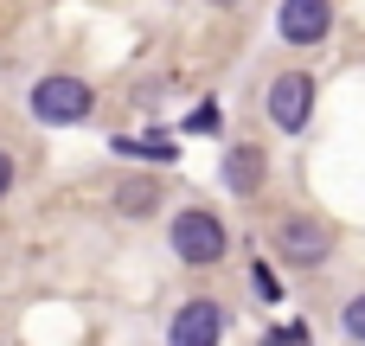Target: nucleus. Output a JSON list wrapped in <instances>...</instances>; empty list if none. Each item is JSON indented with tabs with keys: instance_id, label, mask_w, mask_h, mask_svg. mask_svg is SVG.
Listing matches in <instances>:
<instances>
[{
	"instance_id": "1",
	"label": "nucleus",
	"mask_w": 365,
	"mask_h": 346,
	"mask_svg": "<svg viewBox=\"0 0 365 346\" xmlns=\"http://www.w3.org/2000/svg\"><path fill=\"white\" fill-rule=\"evenodd\" d=\"M90 109H96V96H90L83 77H45V83H32V116L45 128H77V122H90Z\"/></svg>"
},
{
	"instance_id": "2",
	"label": "nucleus",
	"mask_w": 365,
	"mask_h": 346,
	"mask_svg": "<svg viewBox=\"0 0 365 346\" xmlns=\"http://www.w3.org/2000/svg\"><path fill=\"white\" fill-rule=\"evenodd\" d=\"M173 257H180V263H192V270L218 263V257H225V225H218L205 205L173 212Z\"/></svg>"
},
{
	"instance_id": "3",
	"label": "nucleus",
	"mask_w": 365,
	"mask_h": 346,
	"mask_svg": "<svg viewBox=\"0 0 365 346\" xmlns=\"http://www.w3.org/2000/svg\"><path fill=\"white\" fill-rule=\"evenodd\" d=\"M263 103H269V122H276L282 135H302L308 116H314V77H308V71H282Z\"/></svg>"
},
{
	"instance_id": "4",
	"label": "nucleus",
	"mask_w": 365,
	"mask_h": 346,
	"mask_svg": "<svg viewBox=\"0 0 365 346\" xmlns=\"http://www.w3.org/2000/svg\"><path fill=\"white\" fill-rule=\"evenodd\" d=\"M218 340H225V308L205 302V295L180 302V315L167 327V346H218Z\"/></svg>"
},
{
	"instance_id": "5",
	"label": "nucleus",
	"mask_w": 365,
	"mask_h": 346,
	"mask_svg": "<svg viewBox=\"0 0 365 346\" xmlns=\"http://www.w3.org/2000/svg\"><path fill=\"white\" fill-rule=\"evenodd\" d=\"M276 32H282L289 45H321V39L334 32V0H282Z\"/></svg>"
},
{
	"instance_id": "6",
	"label": "nucleus",
	"mask_w": 365,
	"mask_h": 346,
	"mask_svg": "<svg viewBox=\"0 0 365 346\" xmlns=\"http://www.w3.org/2000/svg\"><path fill=\"white\" fill-rule=\"evenodd\" d=\"M276 250L289 257V263H327V225H314V218H282L276 225Z\"/></svg>"
},
{
	"instance_id": "7",
	"label": "nucleus",
	"mask_w": 365,
	"mask_h": 346,
	"mask_svg": "<svg viewBox=\"0 0 365 346\" xmlns=\"http://www.w3.org/2000/svg\"><path fill=\"white\" fill-rule=\"evenodd\" d=\"M263 180H269V161H263V148L237 141V148L225 154V186H231L237 199H257V193H263Z\"/></svg>"
},
{
	"instance_id": "8",
	"label": "nucleus",
	"mask_w": 365,
	"mask_h": 346,
	"mask_svg": "<svg viewBox=\"0 0 365 346\" xmlns=\"http://www.w3.org/2000/svg\"><path fill=\"white\" fill-rule=\"evenodd\" d=\"M109 199H115V212H122V218H148V212L160 205V180L128 173V180H115V186H109Z\"/></svg>"
},
{
	"instance_id": "9",
	"label": "nucleus",
	"mask_w": 365,
	"mask_h": 346,
	"mask_svg": "<svg viewBox=\"0 0 365 346\" xmlns=\"http://www.w3.org/2000/svg\"><path fill=\"white\" fill-rule=\"evenodd\" d=\"M218 122H225V116H218V103H199V109L186 116V128H192V135H218Z\"/></svg>"
},
{
	"instance_id": "10",
	"label": "nucleus",
	"mask_w": 365,
	"mask_h": 346,
	"mask_svg": "<svg viewBox=\"0 0 365 346\" xmlns=\"http://www.w3.org/2000/svg\"><path fill=\"white\" fill-rule=\"evenodd\" d=\"M250 289H257L263 302H282V283H276V270H263V263L250 270Z\"/></svg>"
},
{
	"instance_id": "11",
	"label": "nucleus",
	"mask_w": 365,
	"mask_h": 346,
	"mask_svg": "<svg viewBox=\"0 0 365 346\" xmlns=\"http://www.w3.org/2000/svg\"><path fill=\"white\" fill-rule=\"evenodd\" d=\"M340 327H346L353 340H365V295H353V302H346V315H340Z\"/></svg>"
},
{
	"instance_id": "12",
	"label": "nucleus",
	"mask_w": 365,
	"mask_h": 346,
	"mask_svg": "<svg viewBox=\"0 0 365 346\" xmlns=\"http://www.w3.org/2000/svg\"><path fill=\"white\" fill-rule=\"evenodd\" d=\"M6 186H13V161L0 154V199H6Z\"/></svg>"
},
{
	"instance_id": "13",
	"label": "nucleus",
	"mask_w": 365,
	"mask_h": 346,
	"mask_svg": "<svg viewBox=\"0 0 365 346\" xmlns=\"http://www.w3.org/2000/svg\"><path fill=\"white\" fill-rule=\"evenodd\" d=\"M212 6H237V0H212Z\"/></svg>"
}]
</instances>
